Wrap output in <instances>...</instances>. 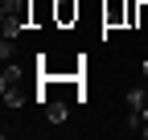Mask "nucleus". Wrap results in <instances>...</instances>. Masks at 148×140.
Instances as JSON below:
<instances>
[{
  "label": "nucleus",
  "mask_w": 148,
  "mask_h": 140,
  "mask_svg": "<svg viewBox=\"0 0 148 140\" xmlns=\"http://www.w3.org/2000/svg\"><path fill=\"white\" fill-rule=\"evenodd\" d=\"M4 33H25L29 25H33V0H4Z\"/></svg>",
  "instance_id": "f257e3e1"
},
{
  "label": "nucleus",
  "mask_w": 148,
  "mask_h": 140,
  "mask_svg": "<svg viewBox=\"0 0 148 140\" xmlns=\"http://www.w3.org/2000/svg\"><path fill=\"white\" fill-rule=\"evenodd\" d=\"M41 107H45V119H49V124H66V115H70V103H58V99L41 103Z\"/></svg>",
  "instance_id": "20e7f679"
},
{
  "label": "nucleus",
  "mask_w": 148,
  "mask_h": 140,
  "mask_svg": "<svg viewBox=\"0 0 148 140\" xmlns=\"http://www.w3.org/2000/svg\"><path fill=\"white\" fill-rule=\"evenodd\" d=\"M140 136H144V140H148V124H144V132H140Z\"/></svg>",
  "instance_id": "423d86ee"
},
{
  "label": "nucleus",
  "mask_w": 148,
  "mask_h": 140,
  "mask_svg": "<svg viewBox=\"0 0 148 140\" xmlns=\"http://www.w3.org/2000/svg\"><path fill=\"white\" fill-rule=\"evenodd\" d=\"M103 29H127V0H107L103 4Z\"/></svg>",
  "instance_id": "7ed1b4c3"
},
{
  "label": "nucleus",
  "mask_w": 148,
  "mask_h": 140,
  "mask_svg": "<svg viewBox=\"0 0 148 140\" xmlns=\"http://www.w3.org/2000/svg\"><path fill=\"white\" fill-rule=\"evenodd\" d=\"M136 12H140V0H127V29H136Z\"/></svg>",
  "instance_id": "39448f33"
},
{
  "label": "nucleus",
  "mask_w": 148,
  "mask_h": 140,
  "mask_svg": "<svg viewBox=\"0 0 148 140\" xmlns=\"http://www.w3.org/2000/svg\"><path fill=\"white\" fill-rule=\"evenodd\" d=\"M78 16H82L78 0H53V25H58V29H74Z\"/></svg>",
  "instance_id": "f03ea898"
}]
</instances>
